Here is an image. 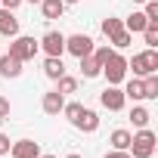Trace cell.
I'll return each instance as SVG.
<instances>
[{
    "label": "cell",
    "mask_w": 158,
    "mask_h": 158,
    "mask_svg": "<svg viewBox=\"0 0 158 158\" xmlns=\"http://www.w3.org/2000/svg\"><path fill=\"white\" fill-rule=\"evenodd\" d=\"M127 152L133 158H152V152H155V133L149 127H139V133H130Z\"/></svg>",
    "instance_id": "6da1fadb"
},
{
    "label": "cell",
    "mask_w": 158,
    "mask_h": 158,
    "mask_svg": "<svg viewBox=\"0 0 158 158\" xmlns=\"http://www.w3.org/2000/svg\"><path fill=\"white\" fill-rule=\"evenodd\" d=\"M127 68H133V77H146V74H155V71H158V53L149 47V50L136 53V56L127 62Z\"/></svg>",
    "instance_id": "7a4b0ae2"
},
{
    "label": "cell",
    "mask_w": 158,
    "mask_h": 158,
    "mask_svg": "<svg viewBox=\"0 0 158 158\" xmlns=\"http://www.w3.org/2000/svg\"><path fill=\"white\" fill-rule=\"evenodd\" d=\"M99 74H106V81H109L112 87H118V84L124 81V74H127V59H124L121 53H112V56L106 59V65H102Z\"/></svg>",
    "instance_id": "3957f363"
},
{
    "label": "cell",
    "mask_w": 158,
    "mask_h": 158,
    "mask_svg": "<svg viewBox=\"0 0 158 158\" xmlns=\"http://www.w3.org/2000/svg\"><path fill=\"white\" fill-rule=\"evenodd\" d=\"M37 50H40V44L34 40V37H13V44H10V56H16L19 62H28V59H34L37 56Z\"/></svg>",
    "instance_id": "277c9868"
},
{
    "label": "cell",
    "mask_w": 158,
    "mask_h": 158,
    "mask_svg": "<svg viewBox=\"0 0 158 158\" xmlns=\"http://www.w3.org/2000/svg\"><path fill=\"white\" fill-rule=\"evenodd\" d=\"M65 50L71 53V56H90L93 53V37L90 34H71V37H65Z\"/></svg>",
    "instance_id": "5b68a950"
},
{
    "label": "cell",
    "mask_w": 158,
    "mask_h": 158,
    "mask_svg": "<svg viewBox=\"0 0 158 158\" xmlns=\"http://www.w3.org/2000/svg\"><path fill=\"white\" fill-rule=\"evenodd\" d=\"M99 102L109 109V112H121L124 109V102H127V96H124V90H118V87H106L102 93H99Z\"/></svg>",
    "instance_id": "8992f818"
},
{
    "label": "cell",
    "mask_w": 158,
    "mask_h": 158,
    "mask_svg": "<svg viewBox=\"0 0 158 158\" xmlns=\"http://www.w3.org/2000/svg\"><path fill=\"white\" fill-rule=\"evenodd\" d=\"M40 47H44L47 56H62V53H65V34H59V31H47L44 40H40Z\"/></svg>",
    "instance_id": "52a82bcc"
},
{
    "label": "cell",
    "mask_w": 158,
    "mask_h": 158,
    "mask_svg": "<svg viewBox=\"0 0 158 158\" xmlns=\"http://www.w3.org/2000/svg\"><path fill=\"white\" fill-rule=\"evenodd\" d=\"M10 155H13V158H37V155H40V146H37L34 139H19V143L10 146Z\"/></svg>",
    "instance_id": "ba28073f"
},
{
    "label": "cell",
    "mask_w": 158,
    "mask_h": 158,
    "mask_svg": "<svg viewBox=\"0 0 158 158\" xmlns=\"http://www.w3.org/2000/svg\"><path fill=\"white\" fill-rule=\"evenodd\" d=\"M74 127H77V130H84V133H96V130H99V115H96L93 109H84L81 115H77Z\"/></svg>",
    "instance_id": "9c48e42d"
},
{
    "label": "cell",
    "mask_w": 158,
    "mask_h": 158,
    "mask_svg": "<svg viewBox=\"0 0 158 158\" xmlns=\"http://www.w3.org/2000/svg\"><path fill=\"white\" fill-rule=\"evenodd\" d=\"M0 34H6V37L19 34V19L13 16V10H3V6H0Z\"/></svg>",
    "instance_id": "30bf717a"
},
{
    "label": "cell",
    "mask_w": 158,
    "mask_h": 158,
    "mask_svg": "<svg viewBox=\"0 0 158 158\" xmlns=\"http://www.w3.org/2000/svg\"><path fill=\"white\" fill-rule=\"evenodd\" d=\"M0 74L3 77H19L22 74V62L10 53H0Z\"/></svg>",
    "instance_id": "8fae6325"
},
{
    "label": "cell",
    "mask_w": 158,
    "mask_h": 158,
    "mask_svg": "<svg viewBox=\"0 0 158 158\" xmlns=\"http://www.w3.org/2000/svg\"><path fill=\"white\" fill-rule=\"evenodd\" d=\"M40 106H44L47 115H59L62 106H65V96H62L59 90H50V93H44V102H40Z\"/></svg>",
    "instance_id": "7c38bea8"
},
{
    "label": "cell",
    "mask_w": 158,
    "mask_h": 158,
    "mask_svg": "<svg viewBox=\"0 0 158 158\" xmlns=\"http://www.w3.org/2000/svg\"><path fill=\"white\" fill-rule=\"evenodd\" d=\"M44 74L50 77V81H59V77L65 74V65H62V56H47V62H44Z\"/></svg>",
    "instance_id": "4fadbf2b"
},
{
    "label": "cell",
    "mask_w": 158,
    "mask_h": 158,
    "mask_svg": "<svg viewBox=\"0 0 158 158\" xmlns=\"http://www.w3.org/2000/svg\"><path fill=\"white\" fill-rule=\"evenodd\" d=\"M40 13H44V19H62L65 3L62 0H40Z\"/></svg>",
    "instance_id": "5bb4252c"
},
{
    "label": "cell",
    "mask_w": 158,
    "mask_h": 158,
    "mask_svg": "<svg viewBox=\"0 0 158 158\" xmlns=\"http://www.w3.org/2000/svg\"><path fill=\"white\" fill-rule=\"evenodd\" d=\"M124 96H127V99H133V102L146 99V87H143V77H130V81H127V87H124Z\"/></svg>",
    "instance_id": "9a60e30c"
},
{
    "label": "cell",
    "mask_w": 158,
    "mask_h": 158,
    "mask_svg": "<svg viewBox=\"0 0 158 158\" xmlns=\"http://www.w3.org/2000/svg\"><path fill=\"white\" fill-rule=\"evenodd\" d=\"M149 25V19H146V13H130L127 19H124V28L130 31V34H139L143 28Z\"/></svg>",
    "instance_id": "2e32d148"
},
{
    "label": "cell",
    "mask_w": 158,
    "mask_h": 158,
    "mask_svg": "<svg viewBox=\"0 0 158 158\" xmlns=\"http://www.w3.org/2000/svg\"><path fill=\"white\" fill-rule=\"evenodd\" d=\"M130 121H133V127H146V124L152 121V115H149V109L133 106V109H130Z\"/></svg>",
    "instance_id": "e0dca14e"
},
{
    "label": "cell",
    "mask_w": 158,
    "mask_h": 158,
    "mask_svg": "<svg viewBox=\"0 0 158 158\" xmlns=\"http://www.w3.org/2000/svg\"><path fill=\"white\" fill-rule=\"evenodd\" d=\"M109 143H112V149H127L130 146V130H112V136H109Z\"/></svg>",
    "instance_id": "ac0fdd59"
},
{
    "label": "cell",
    "mask_w": 158,
    "mask_h": 158,
    "mask_svg": "<svg viewBox=\"0 0 158 158\" xmlns=\"http://www.w3.org/2000/svg\"><path fill=\"white\" fill-rule=\"evenodd\" d=\"M118 31H124V22H121V19H115V16L102 19V34H106V37H115Z\"/></svg>",
    "instance_id": "d6986e66"
},
{
    "label": "cell",
    "mask_w": 158,
    "mask_h": 158,
    "mask_svg": "<svg viewBox=\"0 0 158 158\" xmlns=\"http://www.w3.org/2000/svg\"><path fill=\"white\" fill-rule=\"evenodd\" d=\"M143 87H146V99H158V71L143 77Z\"/></svg>",
    "instance_id": "ffe728a7"
},
{
    "label": "cell",
    "mask_w": 158,
    "mask_h": 158,
    "mask_svg": "<svg viewBox=\"0 0 158 158\" xmlns=\"http://www.w3.org/2000/svg\"><path fill=\"white\" fill-rule=\"evenodd\" d=\"M81 71H84V77H96L102 68L96 65V59H93V56H81Z\"/></svg>",
    "instance_id": "44dd1931"
},
{
    "label": "cell",
    "mask_w": 158,
    "mask_h": 158,
    "mask_svg": "<svg viewBox=\"0 0 158 158\" xmlns=\"http://www.w3.org/2000/svg\"><path fill=\"white\" fill-rule=\"evenodd\" d=\"M143 37H146V44L155 50V47H158V22H149V25L143 28Z\"/></svg>",
    "instance_id": "7402d4cb"
},
{
    "label": "cell",
    "mask_w": 158,
    "mask_h": 158,
    "mask_svg": "<svg viewBox=\"0 0 158 158\" xmlns=\"http://www.w3.org/2000/svg\"><path fill=\"white\" fill-rule=\"evenodd\" d=\"M56 90H59L62 96H65V93H74V90H77V81H74V77H68V74H62V77H59V87H56Z\"/></svg>",
    "instance_id": "603a6c76"
},
{
    "label": "cell",
    "mask_w": 158,
    "mask_h": 158,
    "mask_svg": "<svg viewBox=\"0 0 158 158\" xmlns=\"http://www.w3.org/2000/svg\"><path fill=\"white\" fill-rule=\"evenodd\" d=\"M62 112H65V118L74 124V121H77V115L84 112V106H81V102H68V106H62Z\"/></svg>",
    "instance_id": "cb8c5ba5"
},
{
    "label": "cell",
    "mask_w": 158,
    "mask_h": 158,
    "mask_svg": "<svg viewBox=\"0 0 158 158\" xmlns=\"http://www.w3.org/2000/svg\"><path fill=\"white\" fill-rule=\"evenodd\" d=\"M130 37H133V34H130V31L124 28V31H118V34H115V37H109V40H112V44H115L118 50H124V47H130Z\"/></svg>",
    "instance_id": "d4e9b609"
},
{
    "label": "cell",
    "mask_w": 158,
    "mask_h": 158,
    "mask_svg": "<svg viewBox=\"0 0 158 158\" xmlns=\"http://www.w3.org/2000/svg\"><path fill=\"white\" fill-rule=\"evenodd\" d=\"M90 56H93V59H96V65L102 68V65H106V59L112 56V50H109V47H93V53H90Z\"/></svg>",
    "instance_id": "484cf974"
},
{
    "label": "cell",
    "mask_w": 158,
    "mask_h": 158,
    "mask_svg": "<svg viewBox=\"0 0 158 158\" xmlns=\"http://www.w3.org/2000/svg\"><path fill=\"white\" fill-rule=\"evenodd\" d=\"M146 19L158 22V0H146Z\"/></svg>",
    "instance_id": "4316f807"
},
{
    "label": "cell",
    "mask_w": 158,
    "mask_h": 158,
    "mask_svg": "<svg viewBox=\"0 0 158 158\" xmlns=\"http://www.w3.org/2000/svg\"><path fill=\"white\" fill-rule=\"evenodd\" d=\"M106 158H133L127 149H112V152H106Z\"/></svg>",
    "instance_id": "83f0119b"
},
{
    "label": "cell",
    "mask_w": 158,
    "mask_h": 158,
    "mask_svg": "<svg viewBox=\"0 0 158 158\" xmlns=\"http://www.w3.org/2000/svg\"><path fill=\"white\" fill-rule=\"evenodd\" d=\"M10 146H13L10 136H6V133H0V155H10Z\"/></svg>",
    "instance_id": "f1b7e54d"
},
{
    "label": "cell",
    "mask_w": 158,
    "mask_h": 158,
    "mask_svg": "<svg viewBox=\"0 0 158 158\" xmlns=\"http://www.w3.org/2000/svg\"><path fill=\"white\" fill-rule=\"evenodd\" d=\"M0 118H10V99L0 96Z\"/></svg>",
    "instance_id": "f546056e"
},
{
    "label": "cell",
    "mask_w": 158,
    "mask_h": 158,
    "mask_svg": "<svg viewBox=\"0 0 158 158\" xmlns=\"http://www.w3.org/2000/svg\"><path fill=\"white\" fill-rule=\"evenodd\" d=\"M0 6L3 10H16V6H22V0H0Z\"/></svg>",
    "instance_id": "4dcf8cb0"
},
{
    "label": "cell",
    "mask_w": 158,
    "mask_h": 158,
    "mask_svg": "<svg viewBox=\"0 0 158 158\" xmlns=\"http://www.w3.org/2000/svg\"><path fill=\"white\" fill-rule=\"evenodd\" d=\"M62 3H65V6H68V3H77V0H62Z\"/></svg>",
    "instance_id": "1f68e13d"
},
{
    "label": "cell",
    "mask_w": 158,
    "mask_h": 158,
    "mask_svg": "<svg viewBox=\"0 0 158 158\" xmlns=\"http://www.w3.org/2000/svg\"><path fill=\"white\" fill-rule=\"evenodd\" d=\"M37 158H56V155H37Z\"/></svg>",
    "instance_id": "d6a6232c"
},
{
    "label": "cell",
    "mask_w": 158,
    "mask_h": 158,
    "mask_svg": "<svg viewBox=\"0 0 158 158\" xmlns=\"http://www.w3.org/2000/svg\"><path fill=\"white\" fill-rule=\"evenodd\" d=\"M28 3H40V0H28Z\"/></svg>",
    "instance_id": "836d02e7"
},
{
    "label": "cell",
    "mask_w": 158,
    "mask_h": 158,
    "mask_svg": "<svg viewBox=\"0 0 158 158\" xmlns=\"http://www.w3.org/2000/svg\"><path fill=\"white\" fill-rule=\"evenodd\" d=\"M68 158H81V155H68Z\"/></svg>",
    "instance_id": "e575fe53"
},
{
    "label": "cell",
    "mask_w": 158,
    "mask_h": 158,
    "mask_svg": "<svg viewBox=\"0 0 158 158\" xmlns=\"http://www.w3.org/2000/svg\"><path fill=\"white\" fill-rule=\"evenodd\" d=\"M136 3H146V0H136Z\"/></svg>",
    "instance_id": "d590c367"
}]
</instances>
